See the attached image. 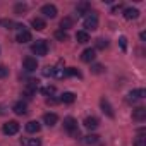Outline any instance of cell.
Listing matches in <instances>:
<instances>
[{
	"label": "cell",
	"mask_w": 146,
	"mask_h": 146,
	"mask_svg": "<svg viewBox=\"0 0 146 146\" xmlns=\"http://www.w3.org/2000/svg\"><path fill=\"white\" fill-rule=\"evenodd\" d=\"M64 129L74 137H79V129H78V122L74 117H65L64 119Z\"/></svg>",
	"instance_id": "obj_1"
},
{
	"label": "cell",
	"mask_w": 146,
	"mask_h": 146,
	"mask_svg": "<svg viewBox=\"0 0 146 146\" xmlns=\"http://www.w3.org/2000/svg\"><path fill=\"white\" fill-rule=\"evenodd\" d=\"M83 26L86 28V29H84L86 33L96 29V28H98V14H96V12H90V14H86L84 21H83Z\"/></svg>",
	"instance_id": "obj_2"
},
{
	"label": "cell",
	"mask_w": 146,
	"mask_h": 146,
	"mask_svg": "<svg viewBox=\"0 0 146 146\" xmlns=\"http://www.w3.org/2000/svg\"><path fill=\"white\" fill-rule=\"evenodd\" d=\"M31 52L35 55H38V57H45L48 53V43L45 40H38V41H35L31 45Z\"/></svg>",
	"instance_id": "obj_3"
},
{
	"label": "cell",
	"mask_w": 146,
	"mask_h": 146,
	"mask_svg": "<svg viewBox=\"0 0 146 146\" xmlns=\"http://www.w3.org/2000/svg\"><path fill=\"white\" fill-rule=\"evenodd\" d=\"M144 98H146V90L137 88V90L129 91V95H127V103H136V102L144 100Z\"/></svg>",
	"instance_id": "obj_4"
},
{
	"label": "cell",
	"mask_w": 146,
	"mask_h": 146,
	"mask_svg": "<svg viewBox=\"0 0 146 146\" xmlns=\"http://www.w3.org/2000/svg\"><path fill=\"white\" fill-rule=\"evenodd\" d=\"M2 131H4V134H7V136H14V134L19 132V124H17L16 120H9V122L4 124Z\"/></svg>",
	"instance_id": "obj_5"
},
{
	"label": "cell",
	"mask_w": 146,
	"mask_h": 146,
	"mask_svg": "<svg viewBox=\"0 0 146 146\" xmlns=\"http://www.w3.org/2000/svg\"><path fill=\"white\" fill-rule=\"evenodd\" d=\"M41 14H43L45 17H50V19H53V17L57 16V7H55L53 4H45V5L41 7Z\"/></svg>",
	"instance_id": "obj_6"
},
{
	"label": "cell",
	"mask_w": 146,
	"mask_h": 146,
	"mask_svg": "<svg viewBox=\"0 0 146 146\" xmlns=\"http://www.w3.org/2000/svg\"><path fill=\"white\" fill-rule=\"evenodd\" d=\"M23 65H24V69H26L28 72H33V70L38 69V60H36L35 57H26V58L23 60Z\"/></svg>",
	"instance_id": "obj_7"
},
{
	"label": "cell",
	"mask_w": 146,
	"mask_h": 146,
	"mask_svg": "<svg viewBox=\"0 0 146 146\" xmlns=\"http://www.w3.org/2000/svg\"><path fill=\"white\" fill-rule=\"evenodd\" d=\"M90 12H91V4L90 2H81V4L76 5V14L78 16H86Z\"/></svg>",
	"instance_id": "obj_8"
},
{
	"label": "cell",
	"mask_w": 146,
	"mask_h": 146,
	"mask_svg": "<svg viewBox=\"0 0 146 146\" xmlns=\"http://www.w3.org/2000/svg\"><path fill=\"white\" fill-rule=\"evenodd\" d=\"M12 110H14V113H17V115H26L28 113V105H26V102H16L14 105H12Z\"/></svg>",
	"instance_id": "obj_9"
},
{
	"label": "cell",
	"mask_w": 146,
	"mask_h": 146,
	"mask_svg": "<svg viewBox=\"0 0 146 146\" xmlns=\"http://www.w3.org/2000/svg\"><path fill=\"white\" fill-rule=\"evenodd\" d=\"M16 40H17V43H29L33 40V36H31V33L28 29H23V31H17Z\"/></svg>",
	"instance_id": "obj_10"
},
{
	"label": "cell",
	"mask_w": 146,
	"mask_h": 146,
	"mask_svg": "<svg viewBox=\"0 0 146 146\" xmlns=\"http://www.w3.org/2000/svg\"><path fill=\"white\" fill-rule=\"evenodd\" d=\"M95 57H96V50H95V48H86V50L81 53V60H83V62H88V64L93 62Z\"/></svg>",
	"instance_id": "obj_11"
},
{
	"label": "cell",
	"mask_w": 146,
	"mask_h": 146,
	"mask_svg": "<svg viewBox=\"0 0 146 146\" xmlns=\"http://www.w3.org/2000/svg\"><path fill=\"white\" fill-rule=\"evenodd\" d=\"M132 119H134L136 122H143V120L146 119V108H144V107L134 108V110H132Z\"/></svg>",
	"instance_id": "obj_12"
},
{
	"label": "cell",
	"mask_w": 146,
	"mask_h": 146,
	"mask_svg": "<svg viewBox=\"0 0 146 146\" xmlns=\"http://www.w3.org/2000/svg\"><path fill=\"white\" fill-rule=\"evenodd\" d=\"M100 105H102L103 113H107L110 119H113V115H115V113H113V108H112V105L108 103V100H107V98H102V100H100Z\"/></svg>",
	"instance_id": "obj_13"
},
{
	"label": "cell",
	"mask_w": 146,
	"mask_h": 146,
	"mask_svg": "<svg viewBox=\"0 0 146 146\" xmlns=\"http://www.w3.org/2000/svg\"><path fill=\"white\" fill-rule=\"evenodd\" d=\"M83 124H84V127H86V129H90V131H95V129H98V125H100V120H98L96 117H86Z\"/></svg>",
	"instance_id": "obj_14"
},
{
	"label": "cell",
	"mask_w": 146,
	"mask_h": 146,
	"mask_svg": "<svg viewBox=\"0 0 146 146\" xmlns=\"http://www.w3.org/2000/svg\"><path fill=\"white\" fill-rule=\"evenodd\" d=\"M43 122H45L48 127H53V125L58 122V117H57V113H50V112H48V113L43 115Z\"/></svg>",
	"instance_id": "obj_15"
},
{
	"label": "cell",
	"mask_w": 146,
	"mask_h": 146,
	"mask_svg": "<svg viewBox=\"0 0 146 146\" xmlns=\"http://www.w3.org/2000/svg\"><path fill=\"white\" fill-rule=\"evenodd\" d=\"M40 129H41V125H40L38 120H29V122L26 124V131H28L29 134H36V132H40Z\"/></svg>",
	"instance_id": "obj_16"
},
{
	"label": "cell",
	"mask_w": 146,
	"mask_h": 146,
	"mask_svg": "<svg viewBox=\"0 0 146 146\" xmlns=\"http://www.w3.org/2000/svg\"><path fill=\"white\" fill-rule=\"evenodd\" d=\"M21 144L23 146H41V139L40 137H23Z\"/></svg>",
	"instance_id": "obj_17"
},
{
	"label": "cell",
	"mask_w": 146,
	"mask_h": 146,
	"mask_svg": "<svg viewBox=\"0 0 146 146\" xmlns=\"http://www.w3.org/2000/svg\"><path fill=\"white\" fill-rule=\"evenodd\" d=\"M60 102H64V103H74L76 102V95L72 93V91H65V93H62L60 95Z\"/></svg>",
	"instance_id": "obj_18"
},
{
	"label": "cell",
	"mask_w": 146,
	"mask_h": 146,
	"mask_svg": "<svg viewBox=\"0 0 146 146\" xmlns=\"http://www.w3.org/2000/svg\"><path fill=\"white\" fill-rule=\"evenodd\" d=\"M124 17H125L127 21L137 19V17H139V11H137V9H132V7H129V9H125V11H124Z\"/></svg>",
	"instance_id": "obj_19"
},
{
	"label": "cell",
	"mask_w": 146,
	"mask_h": 146,
	"mask_svg": "<svg viewBox=\"0 0 146 146\" xmlns=\"http://www.w3.org/2000/svg\"><path fill=\"white\" fill-rule=\"evenodd\" d=\"M31 26H33L36 31H43V29L46 28V23H45L41 17H35V19L31 21Z\"/></svg>",
	"instance_id": "obj_20"
},
{
	"label": "cell",
	"mask_w": 146,
	"mask_h": 146,
	"mask_svg": "<svg viewBox=\"0 0 146 146\" xmlns=\"http://www.w3.org/2000/svg\"><path fill=\"white\" fill-rule=\"evenodd\" d=\"M72 24H74L72 17H64V19L60 21V29H62V31H67L69 28H72Z\"/></svg>",
	"instance_id": "obj_21"
},
{
	"label": "cell",
	"mask_w": 146,
	"mask_h": 146,
	"mask_svg": "<svg viewBox=\"0 0 146 146\" xmlns=\"http://www.w3.org/2000/svg\"><path fill=\"white\" fill-rule=\"evenodd\" d=\"M76 40H78V43H88L90 41V35L86 31H78L76 33Z\"/></svg>",
	"instance_id": "obj_22"
},
{
	"label": "cell",
	"mask_w": 146,
	"mask_h": 146,
	"mask_svg": "<svg viewBox=\"0 0 146 146\" xmlns=\"http://www.w3.org/2000/svg\"><path fill=\"white\" fill-rule=\"evenodd\" d=\"M55 38H57L58 41H65V40L69 38V35H67V31H62V29H58V31H55Z\"/></svg>",
	"instance_id": "obj_23"
},
{
	"label": "cell",
	"mask_w": 146,
	"mask_h": 146,
	"mask_svg": "<svg viewBox=\"0 0 146 146\" xmlns=\"http://www.w3.org/2000/svg\"><path fill=\"white\" fill-rule=\"evenodd\" d=\"M108 46V40H105V38H98L96 40V48L98 50H105Z\"/></svg>",
	"instance_id": "obj_24"
},
{
	"label": "cell",
	"mask_w": 146,
	"mask_h": 146,
	"mask_svg": "<svg viewBox=\"0 0 146 146\" xmlns=\"http://www.w3.org/2000/svg\"><path fill=\"white\" fill-rule=\"evenodd\" d=\"M65 74H67V76H76V78H81V72H79L76 67H69V69H65Z\"/></svg>",
	"instance_id": "obj_25"
},
{
	"label": "cell",
	"mask_w": 146,
	"mask_h": 146,
	"mask_svg": "<svg viewBox=\"0 0 146 146\" xmlns=\"http://www.w3.org/2000/svg\"><path fill=\"white\" fill-rule=\"evenodd\" d=\"M41 93L48 98V96H52V95H55V86H45L43 90H41Z\"/></svg>",
	"instance_id": "obj_26"
},
{
	"label": "cell",
	"mask_w": 146,
	"mask_h": 146,
	"mask_svg": "<svg viewBox=\"0 0 146 146\" xmlns=\"http://www.w3.org/2000/svg\"><path fill=\"white\" fill-rule=\"evenodd\" d=\"M134 146H146V137H144V134H139V136L134 139Z\"/></svg>",
	"instance_id": "obj_27"
},
{
	"label": "cell",
	"mask_w": 146,
	"mask_h": 146,
	"mask_svg": "<svg viewBox=\"0 0 146 146\" xmlns=\"http://www.w3.org/2000/svg\"><path fill=\"white\" fill-rule=\"evenodd\" d=\"M96 141H98V136H96V134H90V136L84 137V143H86V144H95Z\"/></svg>",
	"instance_id": "obj_28"
},
{
	"label": "cell",
	"mask_w": 146,
	"mask_h": 146,
	"mask_svg": "<svg viewBox=\"0 0 146 146\" xmlns=\"http://www.w3.org/2000/svg\"><path fill=\"white\" fill-rule=\"evenodd\" d=\"M7 74H9V69H7L5 65H0V79L7 78Z\"/></svg>",
	"instance_id": "obj_29"
},
{
	"label": "cell",
	"mask_w": 146,
	"mask_h": 146,
	"mask_svg": "<svg viewBox=\"0 0 146 146\" xmlns=\"http://www.w3.org/2000/svg\"><path fill=\"white\" fill-rule=\"evenodd\" d=\"M26 9H28V5H26V4H17V5H16V12H17V14L26 12Z\"/></svg>",
	"instance_id": "obj_30"
},
{
	"label": "cell",
	"mask_w": 146,
	"mask_h": 146,
	"mask_svg": "<svg viewBox=\"0 0 146 146\" xmlns=\"http://www.w3.org/2000/svg\"><path fill=\"white\" fill-rule=\"evenodd\" d=\"M91 70L95 72V74H102V72H103V65H100V64H95V65L91 67Z\"/></svg>",
	"instance_id": "obj_31"
},
{
	"label": "cell",
	"mask_w": 146,
	"mask_h": 146,
	"mask_svg": "<svg viewBox=\"0 0 146 146\" xmlns=\"http://www.w3.org/2000/svg\"><path fill=\"white\" fill-rule=\"evenodd\" d=\"M43 76H53V67H45L43 69Z\"/></svg>",
	"instance_id": "obj_32"
},
{
	"label": "cell",
	"mask_w": 146,
	"mask_h": 146,
	"mask_svg": "<svg viewBox=\"0 0 146 146\" xmlns=\"http://www.w3.org/2000/svg\"><path fill=\"white\" fill-rule=\"evenodd\" d=\"M119 43H120V46H122V50H125V48H127V38H125V36H120V40H119Z\"/></svg>",
	"instance_id": "obj_33"
},
{
	"label": "cell",
	"mask_w": 146,
	"mask_h": 146,
	"mask_svg": "<svg viewBox=\"0 0 146 146\" xmlns=\"http://www.w3.org/2000/svg\"><path fill=\"white\" fill-rule=\"evenodd\" d=\"M57 102H58V100H55V98H52V96H48V98H46V103H48V105H55Z\"/></svg>",
	"instance_id": "obj_34"
},
{
	"label": "cell",
	"mask_w": 146,
	"mask_h": 146,
	"mask_svg": "<svg viewBox=\"0 0 146 146\" xmlns=\"http://www.w3.org/2000/svg\"><path fill=\"white\" fill-rule=\"evenodd\" d=\"M0 113H5V110H4V107L0 105Z\"/></svg>",
	"instance_id": "obj_35"
}]
</instances>
